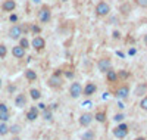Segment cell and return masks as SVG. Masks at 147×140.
<instances>
[{
	"mask_svg": "<svg viewBox=\"0 0 147 140\" xmlns=\"http://www.w3.org/2000/svg\"><path fill=\"white\" fill-rule=\"evenodd\" d=\"M96 15L97 16H100V18H103V16H107L109 14H110V6L106 3V2H99L96 5Z\"/></svg>",
	"mask_w": 147,
	"mask_h": 140,
	"instance_id": "1",
	"label": "cell"
},
{
	"mask_svg": "<svg viewBox=\"0 0 147 140\" xmlns=\"http://www.w3.org/2000/svg\"><path fill=\"white\" fill-rule=\"evenodd\" d=\"M38 19H40V22H43V24L50 22V19H52L50 7H49V6H43V7L38 10Z\"/></svg>",
	"mask_w": 147,
	"mask_h": 140,
	"instance_id": "2",
	"label": "cell"
},
{
	"mask_svg": "<svg viewBox=\"0 0 147 140\" xmlns=\"http://www.w3.org/2000/svg\"><path fill=\"white\" fill-rule=\"evenodd\" d=\"M69 94H71V97H74V99H78V97L82 94V86H81L80 83H72V84L69 86Z\"/></svg>",
	"mask_w": 147,
	"mask_h": 140,
	"instance_id": "3",
	"label": "cell"
},
{
	"mask_svg": "<svg viewBox=\"0 0 147 140\" xmlns=\"http://www.w3.org/2000/svg\"><path fill=\"white\" fill-rule=\"evenodd\" d=\"M97 68H99L100 72H106V71H109L110 68H112V62H110V59H107V58L99 59V62H97Z\"/></svg>",
	"mask_w": 147,
	"mask_h": 140,
	"instance_id": "4",
	"label": "cell"
},
{
	"mask_svg": "<svg viewBox=\"0 0 147 140\" xmlns=\"http://www.w3.org/2000/svg\"><path fill=\"white\" fill-rule=\"evenodd\" d=\"M21 35H22V28H21V25H12L10 30H9V37H10V39L19 40Z\"/></svg>",
	"mask_w": 147,
	"mask_h": 140,
	"instance_id": "5",
	"label": "cell"
},
{
	"mask_svg": "<svg viewBox=\"0 0 147 140\" xmlns=\"http://www.w3.org/2000/svg\"><path fill=\"white\" fill-rule=\"evenodd\" d=\"M31 46L35 50H43L46 47V40L43 39V37H40V35H35L32 39V41H31Z\"/></svg>",
	"mask_w": 147,
	"mask_h": 140,
	"instance_id": "6",
	"label": "cell"
},
{
	"mask_svg": "<svg viewBox=\"0 0 147 140\" xmlns=\"http://www.w3.org/2000/svg\"><path fill=\"white\" fill-rule=\"evenodd\" d=\"M93 120H94V117L91 115V113L85 112V113H82V115L80 117V124H81L82 127H88V125L91 124Z\"/></svg>",
	"mask_w": 147,
	"mask_h": 140,
	"instance_id": "7",
	"label": "cell"
},
{
	"mask_svg": "<svg viewBox=\"0 0 147 140\" xmlns=\"http://www.w3.org/2000/svg\"><path fill=\"white\" fill-rule=\"evenodd\" d=\"M49 86L53 87V88H56V87H60V86H62V78H60V75L53 74L52 77L49 78Z\"/></svg>",
	"mask_w": 147,
	"mask_h": 140,
	"instance_id": "8",
	"label": "cell"
},
{
	"mask_svg": "<svg viewBox=\"0 0 147 140\" xmlns=\"http://www.w3.org/2000/svg\"><path fill=\"white\" fill-rule=\"evenodd\" d=\"M96 92H97V86L94 83H87V84H85V87H84V90H82V93L85 96H93Z\"/></svg>",
	"mask_w": 147,
	"mask_h": 140,
	"instance_id": "9",
	"label": "cell"
},
{
	"mask_svg": "<svg viewBox=\"0 0 147 140\" xmlns=\"http://www.w3.org/2000/svg\"><path fill=\"white\" fill-rule=\"evenodd\" d=\"M12 55H13L16 59H22L24 56H25V49L21 47L19 44L18 46H13V47H12Z\"/></svg>",
	"mask_w": 147,
	"mask_h": 140,
	"instance_id": "10",
	"label": "cell"
},
{
	"mask_svg": "<svg viewBox=\"0 0 147 140\" xmlns=\"http://www.w3.org/2000/svg\"><path fill=\"white\" fill-rule=\"evenodd\" d=\"M16 7V3H15V0H5L3 5H2V9L5 12H13Z\"/></svg>",
	"mask_w": 147,
	"mask_h": 140,
	"instance_id": "11",
	"label": "cell"
},
{
	"mask_svg": "<svg viewBox=\"0 0 147 140\" xmlns=\"http://www.w3.org/2000/svg\"><path fill=\"white\" fill-rule=\"evenodd\" d=\"M128 94H129V88L127 86H122V87H119L116 90V97L118 99H127Z\"/></svg>",
	"mask_w": 147,
	"mask_h": 140,
	"instance_id": "12",
	"label": "cell"
},
{
	"mask_svg": "<svg viewBox=\"0 0 147 140\" xmlns=\"http://www.w3.org/2000/svg\"><path fill=\"white\" fill-rule=\"evenodd\" d=\"M37 118H38V109H37L35 106H32V108L27 112V120H28V121H35Z\"/></svg>",
	"mask_w": 147,
	"mask_h": 140,
	"instance_id": "13",
	"label": "cell"
},
{
	"mask_svg": "<svg viewBox=\"0 0 147 140\" xmlns=\"http://www.w3.org/2000/svg\"><path fill=\"white\" fill-rule=\"evenodd\" d=\"M105 74H106V78H107V81H109V83H115V81L118 80V72H116V71H113L112 68H110L109 71H106Z\"/></svg>",
	"mask_w": 147,
	"mask_h": 140,
	"instance_id": "14",
	"label": "cell"
},
{
	"mask_svg": "<svg viewBox=\"0 0 147 140\" xmlns=\"http://www.w3.org/2000/svg\"><path fill=\"white\" fill-rule=\"evenodd\" d=\"M15 105L18 108H24V106L27 105V96L25 94H18L16 99H15Z\"/></svg>",
	"mask_w": 147,
	"mask_h": 140,
	"instance_id": "15",
	"label": "cell"
},
{
	"mask_svg": "<svg viewBox=\"0 0 147 140\" xmlns=\"http://www.w3.org/2000/svg\"><path fill=\"white\" fill-rule=\"evenodd\" d=\"M127 134H128V130H122V128H118V127L113 130V136L118 139H125Z\"/></svg>",
	"mask_w": 147,
	"mask_h": 140,
	"instance_id": "16",
	"label": "cell"
},
{
	"mask_svg": "<svg viewBox=\"0 0 147 140\" xmlns=\"http://www.w3.org/2000/svg\"><path fill=\"white\" fill-rule=\"evenodd\" d=\"M25 78H27L28 81H35V80H37V72L32 71V69H27V71H25Z\"/></svg>",
	"mask_w": 147,
	"mask_h": 140,
	"instance_id": "17",
	"label": "cell"
},
{
	"mask_svg": "<svg viewBox=\"0 0 147 140\" xmlns=\"http://www.w3.org/2000/svg\"><path fill=\"white\" fill-rule=\"evenodd\" d=\"M81 140H94V131L93 130H87L85 133H82Z\"/></svg>",
	"mask_w": 147,
	"mask_h": 140,
	"instance_id": "18",
	"label": "cell"
},
{
	"mask_svg": "<svg viewBox=\"0 0 147 140\" xmlns=\"http://www.w3.org/2000/svg\"><path fill=\"white\" fill-rule=\"evenodd\" d=\"M146 92H147V84H140V86H137V88H136V94H137V96L146 94Z\"/></svg>",
	"mask_w": 147,
	"mask_h": 140,
	"instance_id": "19",
	"label": "cell"
},
{
	"mask_svg": "<svg viewBox=\"0 0 147 140\" xmlns=\"http://www.w3.org/2000/svg\"><path fill=\"white\" fill-rule=\"evenodd\" d=\"M96 121H99V122H105L106 121V113L105 112H97L96 115H93Z\"/></svg>",
	"mask_w": 147,
	"mask_h": 140,
	"instance_id": "20",
	"label": "cell"
},
{
	"mask_svg": "<svg viewBox=\"0 0 147 140\" xmlns=\"http://www.w3.org/2000/svg\"><path fill=\"white\" fill-rule=\"evenodd\" d=\"M19 46L27 50V49L30 47V41H28V39H25V37H21V39H19Z\"/></svg>",
	"mask_w": 147,
	"mask_h": 140,
	"instance_id": "21",
	"label": "cell"
},
{
	"mask_svg": "<svg viewBox=\"0 0 147 140\" xmlns=\"http://www.w3.org/2000/svg\"><path fill=\"white\" fill-rule=\"evenodd\" d=\"M31 97L34 99V100H38L40 97H41V93H40V90H37V88H31Z\"/></svg>",
	"mask_w": 147,
	"mask_h": 140,
	"instance_id": "22",
	"label": "cell"
},
{
	"mask_svg": "<svg viewBox=\"0 0 147 140\" xmlns=\"http://www.w3.org/2000/svg\"><path fill=\"white\" fill-rule=\"evenodd\" d=\"M121 12H122V15H128L129 12H131V5H129V3L122 5V7H121Z\"/></svg>",
	"mask_w": 147,
	"mask_h": 140,
	"instance_id": "23",
	"label": "cell"
},
{
	"mask_svg": "<svg viewBox=\"0 0 147 140\" xmlns=\"http://www.w3.org/2000/svg\"><path fill=\"white\" fill-rule=\"evenodd\" d=\"M7 133H9V127L5 122H2V124H0V136H5Z\"/></svg>",
	"mask_w": 147,
	"mask_h": 140,
	"instance_id": "24",
	"label": "cell"
},
{
	"mask_svg": "<svg viewBox=\"0 0 147 140\" xmlns=\"http://www.w3.org/2000/svg\"><path fill=\"white\" fill-rule=\"evenodd\" d=\"M9 120V111H0V121H7Z\"/></svg>",
	"mask_w": 147,
	"mask_h": 140,
	"instance_id": "25",
	"label": "cell"
},
{
	"mask_svg": "<svg viewBox=\"0 0 147 140\" xmlns=\"http://www.w3.org/2000/svg\"><path fill=\"white\" fill-rule=\"evenodd\" d=\"M6 55H7V47L5 46V44H0V58H6Z\"/></svg>",
	"mask_w": 147,
	"mask_h": 140,
	"instance_id": "26",
	"label": "cell"
},
{
	"mask_svg": "<svg viewBox=\"0 0 147 140\" xmlns=\"http://www.w3.org/2000/svg\"><path fill=\"white\" fill-rule=\"evenodd\" d=\"M9 131H10L12 134H18V133L21 131V127H19L18 124H15V125H12L10 128H9Z\"/></svg>",
	"mask_w": 147,
	"mask_h": 140,
	"instance_id": "27",
	"label": "cell"
},
{
	"mask_svg": "<svg viewBox=\"0 0 147 140\" xmlns=\"http://www.w3.org/2000/svg\"><path fill=\"white\" fill-rule=\"evenodd\" d=\"M129 77V72H127V71H118V78H128Z\"/></svg>",
	"mask_w": 147,
	"mask_h": 140,
	"instance_id": "28",
	"label": "cell"
},
{
	"mask_svg": "<svg viewBox=\"0 0 147 140\" xmlns=\"http://www.w3.org/2000/svg\"><path fill=\"white\" fill-rule=\"evenodd\" d=\"M140 106H141V109L147 111V96H144V97L141 99V102H140Z\"/></svg>",
	"mask_w": 147,
	"mask_h": 140,
	"instance_id": "29",
	"label": "cell"
},
{
	"mask_svg": "<svg viewBox=\"0 0 147 140\" xmlns=\"http://www.w3.org/2000/svg\"><path fill=\"white\" fill-rule=\"evenodd\" d=\"M43 117H44V120H52V111L44 109V112H43Z\"/></svg>",
	"mask_w": 147,
	"mask_h": 140,
	"instance_id": "30",
	"label": "cell"
},
{
	"mask_svg": "<svg viewBox=\"0 0 147 140\" xmlns=\"http://www.w3.org/2000/svg\"><path fill=\"white\" fill-rule=\"evenodd\" d=\"M137 5L143 9H147V0H137Z\"/></svg>",
	"mask_w": 147,
	"mask_h": 140,
	"instance_id": "31",
	"label": "cell"
},
{
	"mask_svg": "<svg viewBox=\"0 0 147 140\" xmlns=\"http://www.w3.org/2000/svg\"><path fill=\"white\" fill-rule=\"evenodd\" d=\"M124 118H125V117H124V115H122V113H116V115L113 117V120H115L116 122H121V121H122V120H124Z\"/></svg>",
	"mask_w": 147,
	"mask_h": 140,
	"instance_id": "32",
	"label": "cell"
},
{
	"mask_svg": "<svg viewBox=\"0 0 147 140\" xmlns=\"http://www.w3.org/2000/svg\"><path fill=\"white\" fill-rule=\"evenodd\" d=\"M31 30H32V31H34L35 34H38V33L41 31V28L38 27V25H31Z\"/></svg>",
	"mask_w": 147,
	"mask_h": 140,
	"instance_id": "33",
	"label": "cell"
},
{
	"mask_svg": "<svg viewBox=\"0 0 147 140\" xmlns=\"http://www.w3.org/2000/svg\"><path fill=\"white\" fill-rule=\"evenodd\" d=\"M118 128H122V130H128V125L127 124H119Z\"/></svg>",
	"mask_w": 147,
	"mask_h": 140,
	"instance_id": "34",
	"label": "cell"
},
{
	"mask_svg": "<svg viewBox=\"0 0 147 140\" xmlns=\"http://www.w3.org/2000/svg\"><path fill=\"white\" fill-rule=\"evenodd\" d=\"M0 111H7V106L5 103H0Z\"/></svg>",
	"mask_w": 147,
	"mask_h": 140,
	"instance_id": "35",
	"label": "cell"
},
{
	"mask_svg": "<svg viewBox=\"0 0 147 140\" xmlns=\"http://www.w3.org/2000/svg\"><path fill=\"white\" fill-rule=\"evenodd\" d=\"M16 19H18V16H16V15H10V22H15Z\"/></svg>",
	"mask_w": 147,
	"mask_h": 140,
	"instance_id": "36",
	"label": "cell"
},
{
	"mask_svg": "<svg viewBox=\"0 0 147 140\" xmlns=\"http://www.w3.org/2000/svg\"><path fill=\"white\" fill-rule=\"evenodd\" d=\"M119 37H121V34H119L118 31H115V33H113V39H119Z\"/></svg>",
	"mask_w": 147,
	"mask_h": 140,
	"instance_id": "37",
	"label": "cell"
},
{
	"mask_svg": "<svg viewBox=\"0 0 147 140\" xmlns=\"http://www.w3.org/2000/svg\"><path fill=\"white\" fill-rule=\"evenodd\" d=\"M65 75H66V77H68V78H72V77H74V72H66Z\"/></svg>",
	"mask_w": 147,
	"mask_h": 140,
	"instance_id": "38",
	"label": "cell"
},
{
	"mask_svg": "<svg viewBox=\"0 0 147 140\" xmlns=\"http://www.w3.org/2000/svg\"><path fill=\"white\" fill-rule=\"evenodd\" d=\"M38 108H40V109H43V111H44V109H46V105H44V103H40V105H38Z\"/></svg>",
	"mask_w": 147,
	"mask_h": 140,
	"instance_id": "39",
	"label": "cell"
},
{
	"mask_svg": "<svg viewBox=\"0 0 147 140\" xmlns=\"http://www.w3.org/2000/svg\"><path fill=\"white\" fill-rule=\"evenodd\" d=\"M15 90V86H9V92H13Z\"/></svg>",
	"mask_w": 147,
	"mask_h": 140,
	"instance_id": "40",
	"label": "cell"
},
{
	"mask_svg": "<svg viewBox=\"0 0 147 140\" xmlns=\"http://www.w3.org/2000/svg\"><path fill=\"white\" fill-rule=\"evenodd\" d=\"M144 44H146V46H147V34H146V35H144Z\"/></svg>",
	"mask_w": 147,
	"mask_h": 140,
	"instance_id": "41",
	"label": "cell"
},
{
	"mask_svg": "<svg viewBox=\"0 0 147 140\" xmlns=\"http://www.w3.org/2000/svg\"><path fill=\"white\" fill-rule=\"evenodd\" d=\"M136 140H146V139H144V137H137Z\"/></svg>",
	"mask_w": 147,
	"mask_h": 140,
	"instance_id": "42",
	"label": "cell"
},
{
	"mask_svg": "<svg viewBox=\"0 0 147 140\" xmlns=\"http://www.w3.org/2000/svg\"><path fill=\"white\" fill-rule=\"evenodd\" d=\"M12 140H21L19 137H13V139H12Z\"/></svg>",
	"mask_w": 147,
	"mask_h": 140,
	"instance_id": "43",
	"label": "cell"
},
{
	"mask_svg": "<svg viewBox=\"0 0 147 140\" xmlns=\"http://www.w3.org/2000/svg\"><path fill=\"white\" fill-rule=\"evenodd\" d=\"M0 87H2V78H0Z\"/></svg>",
	"mask_w": 147,
	"mask_h": 140,
	"instance_id": "44",
	"label": "cell"
},
{
	"mask_svg": "<svg viewBox=\"0 0 147 140\" xmlns=\"http://www.w3.org/2000/svg\"><path fill=\"white\" fill-rule=\"evenodd\" d=\"M62 2H68V0H62Z\"/></svg>",
	"mask_w": 147,
	"mask_h": 140,
	"instance_id": "45",
	"label": "cell"
}]
</instances>
